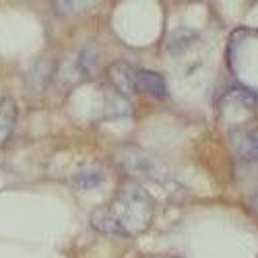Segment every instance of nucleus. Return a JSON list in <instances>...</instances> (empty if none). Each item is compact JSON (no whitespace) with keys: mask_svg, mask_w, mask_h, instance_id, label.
<instances>
[{"mask_svg":"<svg viewBox=\"0 0 258 258\" xmlns=\"http://www.w3.org/2000/svg\"><path fill=\"white\" fill-rule=\"evenodd\" d=\"M153 219V201L141 188H124L91 215V223L105 233L139 235Z\"/></svg>","mask_w":258,"mask_h":258,"instance_id":"f257e3e1","label":"nucleus"},{"mask_svg":"<svg viewBox=\"0 0 258 258\" xmlns=\"http://www.w3.org/2000/svg\"><path fill=\"white\" fill-rule=\"evenodd\" d=\"M110 81L112 85L124 95L137 91V71L128 62H114L110 67Z\"/></svg>","mask_w":258,"mask_h":258,"instance_id":"f03ea898","label":"nucleus"},{"mask_svg":"<svg viewBox=\"0 0 258 258\" xmlns=\"http://www.w3.org/2000/svg\"><path fill=\"white\" fill-rule=\"evenodd\" d=\"M137 91H143L151 97L163 99L167 95V85L159 73L143 69V71H137Z\"/></svg>","mask_w":258,"mask_h":258,"instance_id":"7ed1b4c3","label":"nucleus"},{"mask_svg":"<svg viewBox=\"0 0 258 258\" xmlns=\"http://www.w3.org/2000/svg\"><path fill=\"white\" fill-rule=\"evenodd\" d=\"M225 107H235V110H244V112H252L256 107V95L244 87H235L229 89L225 99H223Z\"/></svg>","mask_w":258,"mask_h":258,"instance_id":"20e7f679","label":"nucleus"},{"mask_svg":"<svg viewBox=\"0 0 258 258\" xmlns=\"http://www.w3.org/2000/svg\"><path fill=\"white\" fill-rule=\"evenodd\" d=\"M235 151L246 161H258V128H250L240 135Z\"/></svg>","mask_w":258,"mask_h":258,"instance_id":"39448f33","label":"nucleus"},{"mask_svg":"<svg viewBox=\"0 0 258 258\" xmlns=\"http://www.w3.org/2000/svg\"><path fill=\"white\" fill-rule=\"evenodd\" d=\"M17 122V105L13 99H3L0 101V145L7 143L11 137L13 128Z\"/></svg>","mask_w":258,"mask_h":258,"instance_id":"423d86ee","label":"nucleus"},{"mask_svg":"<svg viewBox=\"0 0 258 258\" xmlns=\"http://www.w3.org/2000/svg\"><path fill=\"white\" fill-rule=\"evenodd\" d=\"M103 182V174L99 169H83L75 176V186L81 190H93Z\"/></svg>","mask_w":258,"mask_h":258,"instance_id":"0eeeda50","label":"nucleus"},{"mask_svg":"<svg viewBox=\"0 0 258 258\" xmlns=\"http://www.w3.org/2000/svg\"><path fill=\"white\" fill-rule=\"evenodd\" d=\"M79 67L83 69V73H87V75H91V73H95L97 69H99V54H97V50L95 48H85L81 54H79Z\"/></svg>","mask_w":258,"mask_h":258,"instance_id":"6e6552de","label":"nucleus"},{"mask_svg":"<svg viewBox=\"0 0 258 258\" xmlns=\"http://www.w3.org/2000/svg\"><path fill=\"white\" fill-rule=\"evenodd\" d=\"M252 207H254V211L258 213V190L254 192V197H252Z\"/></svg>","mask_w":258,"mask_h":258,"instance_id":"1a4fd4ad","label":"nucleus"}]
</instances>
